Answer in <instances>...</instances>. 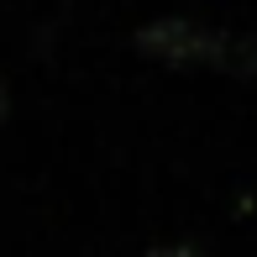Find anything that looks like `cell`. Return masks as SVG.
I'll list each match as a JSON object with an SVG mask.
<instances>
[{
  "label": "cell",
  "mask_w": 257,
  "mask_h": 257,
  "mask_svg": "<svg viewBox=\"0 0 257 257\" xmlns=\"http://www.w3.org/2000/svg\"><path fill=\"white\" fill-rule=\"evenodd\" d=\"M137 53L158 58V63H215L226 58V27H210V21H194V16H153L132 32Z\"/></svg>",
  "instance_id": "1"
},
{
  "label": "cell",
  "mask_w": 257,
  "mask_h": 257,
  "mask_svg": "<svg viewBox=\"0 0 257 257\" xmlns=\"http://www.w3.org/2000/svg\"><path fill=\"white\" fill-rule=\"evenodd\" d=\"M226 74H257V32H226Z\"/></svg>",
  "instance_id": "2"
},
{
  "label": "cell",
  "mask_w": 257,
  "mask_h": 257,
  "mask_svg": "<svg viewBox=\"0 0 257 257\" xmlns=\"http://www.w3.org/2000/svg\"><path fill=\"white\" fill-rule=\"evenodd\" d=\"M142 257H210V252L194 247V241H158V247H147Z\"/></svg>",
  "instance_id": "3"
},
{
  "label": "cell",
  "mask_w": 257,
  "mask_h": 257,
  "mask_svg": "<svg viewBox=\"0 0 257 257\" xmlns=\"http://www.w3.org/2000/svg\"><path fill=\"white\" fill-rule=\"evenodd\" d=\"M6 115H11V84H6V74H0V126H6Z\"/></svg>",
  "instance_id": "4"
}]
</instances>
